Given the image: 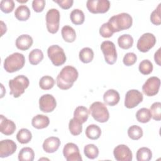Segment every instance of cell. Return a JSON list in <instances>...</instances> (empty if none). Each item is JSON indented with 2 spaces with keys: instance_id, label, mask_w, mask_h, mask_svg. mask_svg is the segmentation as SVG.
Masks as SVG:
<instances>
[{
  "instance_id": "cell-1",
  "label": "cell",
  "mask_w": 161,
  "mask_h": 161,
  "mask_svg": "<svg viewBox=\"0 0 161 161\" xmlns=\"http://www.w3.org/2000/svg\"><path fill=\"white\" fill-rule=\"evenodd\" d=\"M79 73L77 69L70 65L62 68L57 77V85L62 90H67L72 87L74 82L77 79Z\"/></svg>"
},
{
  "instance_id": "cell-2",
  "label": "cell",
  "mask_w": 161,
  "mask_h": 161,
  "mask_svg": "<svg viewBox=\"0 0 161 161\" xmlns=\"http://www.w3.org/2000/svg\"><path fill=\"white\" fill-rule=\"evenodd\" d=\"M108 23L113 33L130 28L133 23L131 15L126 13H121L114 15L109 18Z\"/></svg>"
},
{
  "instance_id": "cell-3",
  "label": "cell",
  "mask_w": 161,
  "mask_h": 161,
  "mask_svg": "<svg viewBox=\"0 0 161 161\" xmlns=\"http://www.w3.org/2000/svg\"><path fill=\"white\" fill-rule=\"evenodd\" d=\"M25 56L22 53L15 52L5 58L3 65L7 72L13 73L21 69L25 65Z\"/></svg>"
},
{
  "instance_id": "cell-4",
  "label": "cell",
  "mask_w": 161,
  "mask_h": 161,
  "mask_svg": "<svg viewBox=\"0 0 161 161\" xmlns=\"http://www.w3.org/2000/svg\"><path fill=\"white\" fill-rule=\"evenodd\" d=\"M29 84L30 81L27 77L23 75H18L9 80V94L13 95L14 97H18L25 92Z\"/></svg>"
},
{
  "instance_id": "cell-5",
  "label": "cell",
  "mask_w": 161,
  "mask_h": 161,
  "mask_svg": "<svg viewBox=\"0 0 161 161\" xmlns=\"http://www.w3.org/2000/svg\"><path fill=\"white\" fill-rule=\"evenodd\" d=\"M89 111L92 118L99 123H105L109 118L108 109L106 105L101 102H94L90 106Z\"/></svg>"
},
{
  "instance_id": "cell-6",
  "label": "cell",
  "mask_w": 161,
  "mask_h": 161,
  "mask_svg": "<svg viewBox=\"0 0 161 161\" xmlns=\"http://www.w3.org/2000/svg\"><path fill=\"white\" fill-rule=\"evenodd\" d=\"M60 14L58 9L55 8L50 9L46 14V25L49 33L55 34L59 28Z\"/></svg>"
},
{
  "instance_id": "cell-7",
  "label": "cell",
  "mask_w": 161,
  "mask_h": 161,
  "mask_svg": "<svg viewBox=\"0 0 161 161\" xmlns=\"http://www.w3.org/2000/svg\"><path fill=\"white\" fill-rule=\"evenodd\" d=\"M47 55L52 64L55 66H60L66 61V56L63 48L57 45L49 47L47 50Z\"/></svg>"
},
{
  "instance_id": "cell-8",
  "label": "cell",
  "mask_w": 161,
  "mask_h": 161,
  "mask_svg": "<svg viewBox=\"0 0 161 161\" xmlns=\"http://www.w3.org/2000/svg\"><path fill=\"white\" fill-rule=\"evenodd\" d=\"M105 61L109 65L114 64L117 60V53L115 45L111 41H104L101 45Z\"/></svg>"
},
{
  "instance_id": "cell-9",
  "label": "cell",
  "mask_w": 161,
  "mask_h": 161,
  "mask_svg": "<svg viewBox=\"0 0 161 161\" xmlns=\"http://www.w3.org/2000/svg\"><path fill=\"white\" fill-rule=\"evenodd\" d=\"M156 43V38L151 33L143 34L138 39L136 44L137 48L142 52H147Z\"/></svg>"
},
{
  "instance_id": "cell-10",
  "label": "cell",
  "mask_w": 161,
  "mask_h": 161,
  "mask_svg": "<svg viewBox=\"0 0 161 161\" xmlns=\"http://www.w3.org/2000/svg\"><path fill=\"white\" fill-rule=\"evenodd\" d=\"M86 6L92 13H105L110 8V2L108 0H88Z\"/></svg>"
},
{
  "instance_id": "cell-11",
  "label": "cell",
  "mask_w": 161,
  "mask_h": 161,
  "mask_svg": "<svg viewBox=\"0 0 161 161\" xmlns=\"http://www.w3.org/2000/svg\"><path fill=\"white\" fill-rule=\"evenodd\" d=\"M160 80L158 77L153 76L149 77L142 86L143 92L147 96H153L159 91Z\"/></svg>"
},
{
  "instance_id": "cell-12",
  "label": "cell",
  "mask_w": 161,
  "mask_h": 161,
  "mask_svg": "<svg viewBox=\"0 0 161 161\" xmlns=\"http://www.w3.org/2000/svg\"><path fill=\"white\" fill-rule=\"evenodd\" d=\"M143 99V94L141 92L136 89H131L126 93L125 106L128 109L133 108L142 103Z\"/></svg>"
},
{
  "instance_id": "cell-13",
  "label": "cell",
  "mask_w": 161,
  "mask_h": 161,
  "mask_svg": "<svg viewBox=\"0 0 161 161\" xmlns=\"http://www.w3.org/2000/svg\"><path fill=\"white\" fill-rule=\"evenodd\" d=\"M63 155L67 161H82V158L77 145L67 143L63 148Z\"/></svg>"
},
{
  "instance_id": "cell-14",
  "label": "cell",
  "mask_w": 161,
  "mask_h": 161,
  "mask_svg": "<svg viewBox=\"0 0 161 161\" xmlns=\"http://www.w3.org/2000/svg\"><path fill=\"white\" fill-rule=\"evenodd\" d=\"M114 158L117 161H131L133 154L130 148L124 144L116 146L113 150Z\"/></svg>"
},
{
  "instance_id": "cell-15",
  "label": "cell",
  "mask_w": 161,
  "mask_h": 161,
  "mask_svg": "<svg viewBox=\"0 0 161 161\" xmlns=\"http://www.w3.org/2000/svg\"><path fill=\"white\" fill-rule=\"evenodd\" d=\"M57 102L55 97L50 94L42 96L39 99V108L44 113H50L56 108Z\"/></svg>"
},
{
  "instance_id": "cell-16",
  "label": "cell",
  "mask_w": 161,
  "mask_h": 161,
  "mask_svg": "<svg viewBox=\"0 0 161 161\" xmlns=\"http://www.w3.org/2000/svg\"><path fill=\"white\" fill-rule=\"evenodd\" d=\"M17 149L16 143L12 140L6 139L0 142V157L5 158L13 154Z\"/></svg>"
},
{
  "instance_id": "cell-17",
  "label": "cell",
  "mask_w": 161,
  "mask_h": 161,
  "mask_svg": "<svg viewBox=\"0 0 161 161\" xmlns=\"http://www.w3.org/2000/svg\"><path fill=\"white\" fill-rule=\"evenodd\" d=\"M60 141L58 137L50 136L45 140L43 143V149L47 153H54L59 148Z\"/></svg>"
},
{
  "instance_id": "cell-18",
  "label": "cell",
  "mask_w": 161,
  "mask_h": 161,
  "mask_svg": "<svg viewBox=\"0 0 161 161\" xmlns=\"http://www.w3.org/2000/svg\"><path fill=\"white\" fill-rule=\"evenodd\" d=\"M16 130L15 123L10 119H7L3 114H1L0 131L5 135H11L14 133Z\"/></svg>"
},
{
  "instance_id": "cell-19",
  "label": "cell",
  "mask_w": 161,
  "mask_h": 161,
  "mask_svg": "<svg viewBox=\"0 0 161 161\" xmlns=\"http://www.w3.org/2000/svg\"><path fill=\"white\" fill-rule=\"evenodd\" d=\"M33 43L32 37L30 35L23 34L19 36L15 42L16 47L18 49L23 51L29 49Z\"/></svg>"
},
{
  "instance_id": "cell-20",
  "label": "cell",
  "mask_w": 161,
  "mask_h": 161,
  "mask_svg": "<svg viewBox=\"0 0 161 161\" xmlns=\"http://www.w3.org/2000/svg\"><path fill=\"white\" fill-rule=\"evenodd\" d=\"M104 103L111 106L117 104L120 99L119 92L114 89H109L106 91L103 95Z\"/></svg>"
},
{
  "instance_id": "cell-21",
  "label": "cell",
  "mask_w": 161,
  "mask_h": 161,
  "mask_svg": "<svg viewBox=\"0 0 161 161\" xmlns=\"http://www.w3.org/2000/svg\"><path fill=\"white\" fill-rule=\"evenodd\" d=\"M50 123L48 116L43 114H37L31 120L32 126L36 129H43L47 128Z\"/></svg>"
},
{
  "instance_id": "cell-22",
  "label": "cell",
  "mask_w": 161,
  "mask_h": 161,
  "mask_svg": "<svg viewBox=\"0 0 161 161\" xmlns=\"http://www.w3.org/2000/svg\"><path fill=\"white\" fill-rule=\"evenodd\" d=\"M89 111L87 108L83 106H77L74 112V118L75 119L83 124L85 123L89 117Z\"/></svg>"
},
{
  "instance_id": "cell-23",
  "label": "cell",
  "mask_w": 161,
  "mask_h": 161,
  "mask_svg": "<svg viewBox=\"0 0 161 161\" xmlns=\"http://www.w3.org/2000/svg\"><path fill=\"white\" fill-rule=\"evenodd\" d=\"M61 33L63 39L69 43L74 42L76 38V33L74 29L69 26L65 25L64 26L61 30Z\"/></svg>"
},
{
  "instance_id": "cell-24",
  "label": "cell",
  "mask_w": 161,
  "mask_h": 161,
  "mask_svg": "<svg viewBox=\"0 0 161 161\" xmlns=\"http://www.w3.org/2000/svg\"><path fill=\"white\" fill-rule=\"evenodd\" d=\"M14 16L19 21H26L30 16V10L26 5H20L15 10Z\"/></svg>"
},
{
  "instance_id": "cell-25",
  "label": "cell",
  "mask_w": 161,
  "mask_h": 161,
  "mask_svg": "<svg viewBox=\"0 0 161 161\" xmlns=\"http://www.w3.org/2000/svg\"><path fill=\"white\" fill-rule=\"evenodd\" d=\"M118 44L122 49H129L133 46V38L129 34H123L118 37Z\"/></svg>"
},
{
  "instance_id": "cell-26",
  "label": "cell",
  "mask_w": 161,
  "mask_h": 161,
  "mask_svg": "<svg viewBox=\"0 0 161 161\" xmlns=\"http://www.w3.org/2000/svg\"><path fill=\"white\" fill-rule=\"evenodd\" d=\"M85 133L88 138L91 140H97L101 135V130L97 125L92 124L87 126Z\"/></svg>"
},
{
  "instance_id": "cell-27",
  "label": "cell",
  "mask_w": 161,
  "mask_h": 161,
  "mask_svg": "<svg viewBox=\"0 0 161 161\" xmlns=\"http://www.w3.org/2000/svg\"><path fill=\"white\" fill-rule=\"evenodd\" d=\"M34 157V151L30 147L23 148L18 153V160L19 161H33Z\"/></svg>"
},
{
  "instance_id": "cell-28",
  "label": "cell",
  "mask_w": 161,
  "mask_h": 161,
  "mask_svg": "<svg viewBox=\"0 0 161 161\" xmlns=\"http://www.w3.org/2000/svg\"><path fill=\"white\" fill-rule=\"evenodd\" d=\"M70 18L72 23L75 25H79L84 23L85 16L82 10L79 9H74L70 14Z\"/></svg>"
},
{
  "instance_id": "cell-29",
  "label": "cell",
  "mask_w": 161,
  "mask_h": 161,
  "mask_svg": "<svg viewBox=\"0 0 161 161\" xmlns=\"http://www.w3.org/2000/svg\"><path fill=\"white\" fill-rule=\"evenodd\" d=\"M31 138L32 134L31 131L26 128L20 129L16 134V139L21 144H26L29 143Z\"/></svg>"
},
{
  "instance_id": "cell-30",
  "label": "cell",
  "mask_w": 161,
  "mask_h": 161,
  "mask_svg": "<svg viewBox=\"0 0 161 161\" xmlns=\"http://www.w3.org/2000/svg\"><path fill=\"white\" fill-rule=\"evenodd\" d=\"M136 118L140 123H148L152 118V114L150 109L145 108H142L138 109L136 113Z\"/></svg>"
},
{
  "instance_id": "cell-31",
  "label": "cell",
  "mask_w": 161,
  "mask_h": 161,
  "mask_svg": "<svg viewBox=\"0 0 161 161\" xmlns=\"http://www.w3.org/2000/svg\"><path fill=\"white\" fill-rule=\"evenodd\" d=\"M79 57L80 60L85 64L91 62L94 58V52L89 47H85L79 52Z\"/></svg>"
},
{
  "instance_id": "cell-32",
  "label": "cell",
  "mask_w": 161,
  "mask_h": 161,
  "mask_svg": "<svg viewBox=\"0 0 161 161\" xmlns=\"http://www.w3.org/2000/svg\"><path fill=\"white\" fill-rule=\"evenodd\" d=\"M28 58L29 62L31 65H36L43 60V53L41 50L35 48L30 52Z\"/></svg>"
},
{
  "instance_id": "cell-33",
  "label": "cell",
  "mask_w": 161,
  "mask_h": 161,
  "mask_svg": "<svg viewBox=\"0 0 161 161\" xmlns=\"http://www.w3.org/2000/svg\"><path fill=\"white\" fill-rule=\"evenodd\" d=\"M152 157V151L147 147H142L136 152V158L138 161H149Z\"/></svg>"
},
{
  "instance_id": "cell-34",
  "label": "cell",
  "mask_w": 161,
  "mask_h": 161,
  "mask_svg": "<svg viewBox=\"0 0 161 161\" xmlns=\"http://www.w3.org/2000/svg\"><path fill=\"white\" fill-rule=\"evenodd\" d=\"M128 135L131 140H139L143 136V130L138 125H132L128 130Z\"/></svg>"
},
{
  "instance_id": "cell-35",
  "label": "cell",
  "mask_w": 161,
  "mask_h": 161,
  "mask_svg": "<svg viewBox=\"0 0 161 161\" xmlns=\"http://www.w3.org/2000/svg\"><path fill=\"white\" fill-rule=\"evenodd\" d=\"M84 153L88 158L94 159L98 157L99 149L94 144H88L84 147Z\"/></svg>"
},
{
  "instance_id": "cell-36",
  "label": "cell",
  "mask_w": 161,
  "mask_h": 161,
  "mask_svg": "<svg viewBox=\"0 0 161 161\" xmlns=\"http://www.w3.org/2000/svg\"><path fill=\"white\" fill-rule=\"evenodd\" d=\"M69 129L72 135H79L82 131V124L74 118H72L69 121Z\"/></svg>"
},
{
  "instance_id": "cell-37",
  "label": "cell",
  "mask_w": 161,
  "mask_h": 161,
  "mask_svg": "<svg viewBox=\"0 0 161 161\" xmlns=\"http://www.w3.org/2000/svg\"><path fill=\"white\" fill-rule=\"evenodd\" d=\"M55 84V80L50 75L43 76L39 81V86L43 90H49L52 89Z\"/></svg>"
},
{
  "instance_id": "cell-38",
  "label": "cell",
  "mask_w": 161,
  "mask_h": 161,
  "mask_svg": "<svg viewBox=\"0 0 161 161\" xmlns=\"http://www.w3.org/2000/svg\"><path fill=\"white\" fill-rule=\"evenodd\" d=\"M139 71L143 75H148L153 70V64L148 59L142 60L138 66Z\"/></svg>"
},
{
  "instance_id": "cell-39",
  "label": "cell",
  "mask_w": 161,
  "mask_h": 161,
  "mask_svg": "<svg viewBox=\"0 0 161 161\" xmlns=\"http://www.w3.org/2000/svg\"><path fill=\"white\" fill-rule=\"evenodd\" d=\"M152 118L156 121L161 119V103L160 102L153 103L150 109Z\"/></svg>"
},
{
  "instance_id": "cell-40",
  "label": "cell",
  "mask_w": 161,
  "mask_h": 161,
  "mask_svg": "<svg viewBox=\"0 0 161 161\" xmlns=\"http://www.w3.org/2000/svg\"><path fill=\"white\" fill-rule=\"evenodd\" d=\"M160 3L155 10H153L150 14V21L155 25H160L161 24V17H160Z\"/></svg>"
},
{
  "instance_id": "cell-41",
  "label": "cell",
  "mask_w": 161,
  "mask_h": 161,
  "mask_svg": "<svg viewBox=\"0 0 161 161\" xmlns=\"http://www.w3.org/2000/svg\"><path fill=\"white\" fill-rule=\"evenodd\" d=\"M14 8V2L13 0H2L0 3L1 10L5 13L12 12Z\"/></svg>"
},
{
  "instance_id": "cell-42",
  "label": "cell",
  "mask_w": 161,
  "mask_h": 161,
  "mask_svg": "<svg viewBox=\"0 0 161 161\" xmlns=\"http://www.w3.org/2000/svg\"><path fill=\"white\" fill-rule=\"evenodd\" d=\"M113 33L108 22L103 23L99 28V34L104 38H109L113 36Z\"/></svg>"
},
{
  "instance_id": "cell-43",
  "label": "cell",
  "mask_w": 161,
  "mask_h": 161,
  "mask_svg": "<svg viewBox=\"0 0 161 161\" xmlns=\"http://www.w3.org/2000/svg\"><path fill=\"white\" fill-rule=\"evenodd\" d=\"M136 55L133 52H128L124 56L123 62L126 66L133 65L136 62Z\"/></svg>"
},
{
  "instance_id": "cell-44",
  "label": "cell",
  "mask_w": 161,
  "mask_h": 161,
  "mask_svg": "<svg viewBox=\"0 0 161 161\" xmlns=\"http://www.w3.org/2000/svg\"><path fill=\"white\" fill-rule=\"evenodd\" d=\"M45 6V0H33L32 2V8L36 13L42 12Z\"/></svg>"
},
{
  "instance_id": "cell-45",
  "label": "cell",
  "mask_w": 161,
  "mask_h": 161,
  "mask_svg": "<svg viewBox=\"0 0 161 161\" xmlns=\"http://www.w3.org/2000/svg\"><path fill=\"white\" fill-rule=\"evenodd\" d=\"M53 2L57 3L60 8L64 9H68L72 7L74 1L73 0H54Z\"/></svg>"
},
{
  "instance_id": "cell-46",
  "label": "cell",
  "mask_w": 161,
  "mask_h": 161,
  "mask_svg": "<svg viewBox=\"0 0 161 161\" xmlns=\"http://www.w3.org/2000/svg\"><path fill=\"white\" fill-rule=\"evenodd\" d=\"M160 48H158V50L155 53L154 55V60L155 62L158 64V65L160 66Z\"/></svg>"
}]
</instances>
